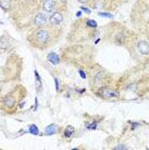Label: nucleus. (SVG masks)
I'll use <instances>...</instances> for the list:
<instances>
[{
    "label": "nucleus",
    "instance_id": "1",
    "mask_svg": "<svg viewBox=\"0 0 149 150\" xmlns=\"http://www.w3.org/2000/svg\"><path fill=\"white\" fill-rule=\"evenodd\" d=\"M49 41V32L46 29H39L33 33V43H35V46L43 47L47 45Z\"/></svg>",
    "mask_w": 149,
    "mask_h": 150
},
{
    "label": "nucleus",
    "instance_id": "2",
    "mask_svg": "<svg viewBox=\"0 0 149 150\" xmlns=\"http://www.w3.org/2000/svg\"><path fill=\"white\" fill-rule=\"evenodd\" d=\"M100 93L104 96V98H118L119 96V93L117 91L113 90V89H110V88H103L101 91H100Z\"/></svg>",
    "mask_w": 149,
    "mask_h": 150
},
{
    "label": "nucleus",
    "instance_id": "3",
    "mask_svg": "<svg viewBox=\"0 0 149 150\" xmlns=\"http://www.w3.org/2000/svg\"><path fill=\"white\" fill-rule=\"evenodd\" d=\"M62 21H63V16L61 13H59V12H55L49 17V23H51V25H53V26L59 25Z\"/></svg>",
    "mask_w": 149,
    "mask_h": 150
},
{
    "label": "nucleus",
    "instance_id": "4",
    "mask_svg": "<svg viewBox=\"0 0 149 150\" xmlns=\"http://www.w3.org/2000/svg\"><path fill=\"white\" fill-rule=\"evenodd\" d=\"M56 9V3L54 0H45L43 3V10L46 12V13H52L54 12Z\"/></svg>",
    "mask_w": 149,
    "mask_h": 150
},
{
    "label": "nucleus",
    "instance_id": "5",
    "mask_svg": "<svg viewBox=\"0 0 149 150\" xmlns=\"http://www.w3.org/2000/svg\"><path fill=\"white\" fill-rule=\"evenodd\" d=\"M47 21V16L46 14H44V13H38L37 15H35V17H34V24L37 26H42L44 25V24L46 23Z\"/></svg>",
    "mask_w": 149,
    "mask_h": 150
},
{
    "label": "nucleus",
    "instance_id": "6",
    "mask_svg": "<svg viewBox=\"0 0 149 150\" xmlns=\"http://www.w3.org/2000/svg\"><path fill=\"white\" fill-rule=\"evenodd\" d=\"M137 48L142 55H149V44L147 42H145V41L138 42Z\"/></svg>",
    "mask_w": 149,
    "mask_h": 150
},
{
    "label": "nucleus",
    "instance_id": "7",
    "mask_svg": "<svg viewBox=\"0 0 149 150\" xmlns=\"http://www.w3.org/2000/svg\"><path fill=\"white\" fill-rule=\"evenodd\" d=\"M47 60L52 64H54V66H57V64L60 63V58L56 53H49V54L47 55Z\"/></svg>",
    "mask_w": 149,
    "mask_h": 150
},
{
    "label": "nucleus",
    "instance_id": "8",
    "mask_svg": "<svg viewBox=\"0 0 149 150\" xmlns=\"http://www.w3.org/2000/svg\"><path fill=\"white\" fill-rule=\"evenodd\" d=\"M57 132H58V127H57V124H54V123L47 125V127L45 128V131H44L45 135H47V136L54 135V134H56Z\"/></svg>",
    "mask_w": 149,
    "mask_h": 150
},
{
    "label": "nucleus",
    "instance_id": "9",
    "mask_svg": "<svg viewBox=\"0 0 149 150\" xmlns=\"http://www.w3.org/2000/svg\"><path fill=\"white\" fill-rule=\"evenodd\" d=\"M3 104L7 108H13L15 105V99L14 96L12 95H7L5 99H3Z\"/></svg>",
    "mask_w": 149,
    "mask_h": 150
},
{
    "label": "nucleus",
    "instance_id": "10",
    "mask_svg": "<svg viewBox=\"0 0 149 150\" xmlns=\"http://www.w3.org/2000/svg\"><path fill=\"white\" fill-rule=\"evenodd\" d=\"M74 133V128L71 127V125H69V127H67L66 131H64V137H67V138H69V137L72 136V134Z\"/></svg>",
    "mask_w": 149,
    "mask_h": 150
},
{
    "label": "nucleus",
    "instance_id": "11",
    "mask_svg": "<svg viewBox=\"0 0 149 150\" xmlns=\"http://www.w3.org/2000/svg\"><path fill=\"white\" fill-rule=\"evenodd\" d=\"M29 133H31V134H33V135H38L39 134V128L35 124H31L29 127Z\"/></svg>",
    "mask_w": 149,
    "mask_h": 150
},
{
    "label": "nucleus",
    "instance_id": "12",
    "mask_svg": "<svg viewBox=\"0 0 149 150\" xmlns=\"http://www.w3.org/2000/svg\"><path fill=\"white\" fill-rule=\"evenodd\" d=\"M1 9H5V10H8L10 7V2L9 0H1Z\"/></svg>",
    "mask_w": 149,
    "mask_h": 150
},
{
    "label": "nucleus",
    "instance_id": "13",
    "mask_svg": "<svg viewBox=\"0 0 149 150\" xmlns=\"http://www.w3.org/2000/svg\"><path fill=\"white\" fill-rule=\"evenodd\" d=\"M34 75H35V80H37V86L41 89V86H42V84H41V78H40V75H39V73L37 71H34Z\"/></svg>",
    "mask_w": 149,
    "mask_h": 150
},
{
    "label": "nucleus",
    "instance_id": "14",
    "mask_svg": "<svg viewBox=\"0 0 149 150\" xmlns=\"http://www.w3.org/2000/svg\"><path fill=\"white\" fill-rule=\"evenodd\" d=\"M87 26H89L91 28H96L98 27V24H96V22L93 21V19H89V21L87 22Z\"/></svg>",
    "mask_w": 149,
    "mask_h": 150
},
{
    "label": "nucleus",
    "instance_id": "15",
    "mask_svg": "<svg viewBox=\"0 0 149 150\" xmlns=\"http://www.w3.org/2000/svg\"><path fill=\"white\" fill-rule=\"evenodd\" d=\"M99 16H102V17H106V18H112L113 15L111 13H107V12H100Z\"/></svg>",
    "mask_w": 149,
    "mask_h": 150
},
{
    "label": "nucleus",
    "instance_id": "16",
    "mask_svg": "<svg viewBox=\"0 0 149 150\" xmlns=\"http://www.w3.org/2000/svg\"><path fill=\"white\" fill-rule=\"evenodd\" d=\"M87 130H95L96 129V122H92V123H89L87 124Z\"/></svg>",
    "mask_w": 149,
    "mask_h": 150
},
{
    "label": "nucleus",
    "instance_id": "17",
    "mask_svg": "<svg viewBox=\"0 0 149 150\" xmlns=\"http://www.w3.org/2000/svg\"><path fill=\"white\" fill-rule=\"evenodd\" d=\"M126 149H128V148L124 145H118L115 147V150H126Z\"/></svg>",
    "mask_w": 149,
    "mask_h": 150
},
{
    "label": "nucleus",
    "instance_id": "18",
    "mask_svg": "<svg viewBox=\"0 0 149 150\" xmlns=\"http://www.w3.org/2000/svg\"><path fill=\"white\" fill-rule=\"evenodd\" d=\"M80 10L84 11V12H86V13H88V14L91 13V11H90L89 9H87V8H85V7H80Z\"/></svg>",
    "mask_w": 149,
    "mask_h": 150
},
{
    "label": "nucleus",
    "instance_id": "19",
    "mask_svg": "<svg viewBox=\"0 0 149 150\" xmlns=\"http://www.w3.org/2000/svg\"><path fill=\"white\" fill-rule=\"evenodd\" d=\"M78 73H79V75L82 76V78H84V79L86 78V74H85V72H84L83 70H80V69H79V71H78Z\"/></svg>",
    "mask_w": 149,
    "mask_h": 150
},
{
    "label": "nucleus",
    "instance_id": "20",
    "mask_svg": "<svg viewBox=\"0 0 149 150\" xmlns=\"http://www.w3.org/2000/svg\"><path fill=\"white\" fill-rule=\"evenodd\" d=\"M55 86H56V90L59 91V82H58V79L57 78H55Z\"/></svg>",
    "mask_w": 149,
    "mask_h": 150
},
{
    "label": "nucleus",
    "instance_id": "21",
    "mask_svg": "<svg viewBox=\"0 0 149 150\" xmlns=\"http://www.w3.org/2000/svg\"><path fill=\"white\" fill-rule=\"evenodd\" d=\"M76 16H77V17H79V16H82V11H78L77 13H76Z\"/></svg>",
    "mask_w": 149,
    "mask_h": 150
},
{
    "label": "nucleus",
    "instance_id": "22",
    "mask_svg": "<svg viewBox=\"0 0 149 150\" xmlns=\"http://www.w3.org/2000/svg\"><path fill=\"white\" fill-rule=\"evenodd\" d=\"M37 107H38V99L35 98V106H34V111L37 109Z\"/></svg>",
    "mask_w": 149,
    "mask_h": 150
},
{
    "label": "nucleus",
    "instance_id": "23",
    "mask_svg": "<svg viewBox=\"0 0 149 150\" xmlns=\"http://www.w3.org/2000/svg\"><path fill=\"white\" fill-rule=\"evenodd\" d=\"M77 1H78V2H80V3H86V2L88 1V0H77Z\"/></svg>",
    "mask_w": 149,
    "mask_h": 150
}]
</instances>
